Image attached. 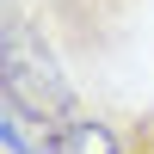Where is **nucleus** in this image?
<instances>
[{"mask_svg":"<svg viewBox=\"0 0 154 154\" xmlns=\"http://www.w3.org/2000/svg\"><path fill=\"white\" fill-rule=\"evenodd\" d=\"M0 99L25 105L37 123H62L80 111V86L62 68V43L25 0L0 6Z\"/></svg>","mask_w":154,"mask_h":154,"instance_id":"obj_1","label":"nucleus"},{"mask_svg":"<svg viewBox=\"0 0 154 154\" xmlns=\"http://www.w3.org/2000/svg\"><path fill=\"white\" fill-rule=\"evenodd\" d=\"M25 6L49 25V37L62 43V56L93 62V56L111 49V37L123 31V19H130L136 0H25Z\"/></svg>","mask_w":154,"mask_h":154,"instance_id":"obj_2","label":"nucleus"},{"mask_svg":"<svg viewBox=\"0 0 154 154\" xmlns=\"http://www.w3.org/2000/svg\"><path fill=\"white\" fill-rule=\"evenodd\" d=\"M49 154H123V123L80 105L74 117L49 123Z\"/></svg>","mask_w":154,"mask_h":154,"instance_id":"obj_3","label":"nucleus"},{"mask_svg":"<svg viewBox=\"0 0 154 154\" xmlns=\"http://www.w3.org/2000/svg\"><path fill=\"white\" fill-rule=\"evenodd\" d=\"M123 154H154V105L123 123Z\"/></svg>","mask_w":154,"mask_h":154,"instance_id":"obj_4","label":"nucleus"}]
</instances>
